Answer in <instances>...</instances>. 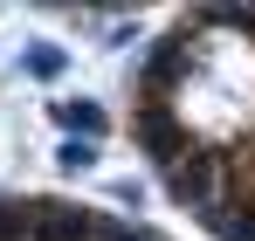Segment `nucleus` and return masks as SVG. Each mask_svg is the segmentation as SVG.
Listing matches in <instances>:
<instances>
[{
	"label": "nucleus",
	"instance_id": "20e7f679",
	"mask_svg": "<svg viewBox=\"0 0 255 241\" xmlns=\"http://www.w3.org/2000/svg\"><path fill=\"white\" fill-rule=\"evenodd\" d=\"M62 62H69V55H62L55 41H35V48L21 55V69H28V76H35V83H55V76H62Z\"/></svg>",
	"mask_w": 255,
	"mask_h": 241
},
{
	"label": "nucleus",
	"instance_id": "7ed1b4c3",
	"mask_svg": "<svg viewBox=\"0 0 255 241\" xmlns=\"http://www.w3.org/2000/svg\"><path fill=\"white\" fill-rule=\"evenodd\" d=\"M55 124H62L69 138H90V145L104 138V111H97L90 97H76V104H55Z\"/></svg>",
	"mask_w": 255,
	"mask_h": 241
},
{
	"label": "nucleus",
	"instance_id": "f257e3e1",
	"mask_svg": "<svg viewBox=\"0 0 255 241\" xmlns=\"http://www.w3.org/2000/svg\"><path fill=\"white\" fill-rule=\"evenodd\" d=\"M228 186H235V172H228V159L221 152H193V159H179L166 172V193L193 221H214V214H228Z\"/></svg>",
	"mask_w": 255,
	"mask_h": 241
},
{
	"label": "nucleus",
	"instance_id": "f03ea898",
	"mask_svg": "<svg viewBox=\"0 0 255 241\" xmlns=\"http://www.w3.org/2000/svg\"><path fill=\"white\" fill-rule=\"evenodd\" d=\"M131 138H138V152L159 165V172H172L179 159H193V152H200V145H193L186 111H172V104H138V111H131Z\"/></svg>",
	"mask_w": 255,
	"mask_h": 241
},
{
	"label": "nucleus",
	"instance_id": "39448f33",
	"mask_svg": "<svg viewBox=\"0 0 255 241\" xmlns=\"http://www.w3.org/2000/svg\"><path fill=\"white\" fill-rule=\"evenodd\" d=\"M221 241H255V207H242V214H214L207 221Z\"/></svg>",
	"mask_w": 255,
	"mask_h": 241
},
{
	"label": "nucleus",
	"instance_id": "423d86ee",
	"mask_svg": "<svg viewBox=\"0 0 255 241\" xmlns=\"http://www.w3.org/2000/svg\"><path fill=\"white\" fill-rule=\"evenodd\" d=\"M55 165H62V172H90V165H97V145H90V138H69V145L55 152Z\"/></svg>",
	"mask_w": 255,
	"mask_h": 241
}]
</instances>
